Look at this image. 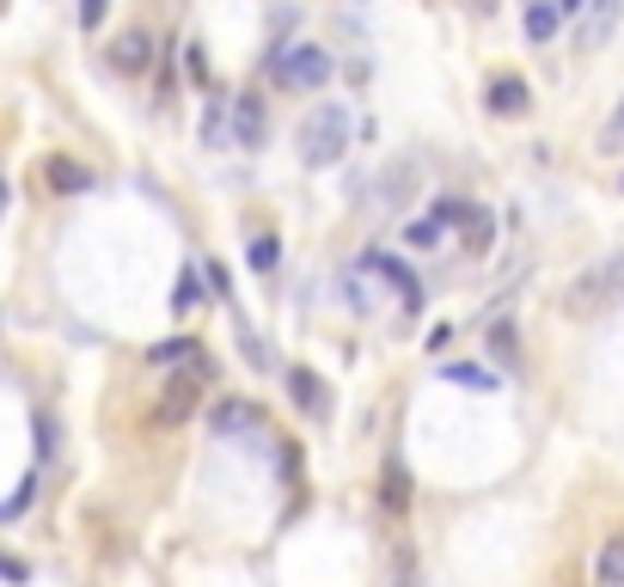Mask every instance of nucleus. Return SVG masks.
Instances as JSON below:
<instances>
[{"mask_svg": "<svg viewBox=\"0 0 624 587\" xmlns=\"http://www.w3.org/2000/svg\"><path fill=\"white\" fill-rule=\"evenodd\" d=\"M344 147H349V110L344 105H319L307 123H300V159H307L312 171L337 166Z\"/></svg>", "mask_w": 624, "mask_h": 587, "instance_id": "nucleus-1", "label": "nucleus"}, {"mask_svg": "<svg viewBox=\"0 0 624 587\" xmlns=\"http://www.w3.org/2000/svg\"><path fill=\"white\" fill-rule=\"evenodd\" d=\"M269 80H276L281 93H319V86L331 80V49L276 44V56H269Z\"/></svg>", "mask_w": 624, "mask_h": 587, "instance_id": "nucleus-2", "label": "nucleus"}, {"mask_svg": "<svg viewBox=\"0 0 624 587\" xmlns=\"http://www.w3.org/2000/svg\"><path fill=\"white\" fill-rule=\"evenodd\" d=\"M203 386H208V361H190V373H172L166 380V392H159L154 404V429H184L196 410H203Z\"/></svg>", "mask_w": 624, "mask_h": 587, "instance_id": "nucleus-3", "label": "nucleus"}, {"mask_svg": "<svg viewBox=\"0 0 624 587\" xmlns=\"http://www.w3.org/2000/svg\"><path fill=\"white\" fill-rule=\"evenodd\" d=\"M417 184H422V166H417V159H392V166L380 171V184H374V202L386 208V215H398V208L417 196Z\"/></svg>", "mask_w": 624, "mask_h": 587, "instance_id": "nucleus-4", "label": "nucleus"}, {"mask_svg": "<svg viewBox=\"0 0 624 587\" xmlns=\"http://www.w3.org/2000/svg\"><path fill=\"white\" fill-rule=\"evenodd\" d=\"M619 13H624V0H588V13L576 25V49H607L612 32H619Z\"/></svg>", "mask_w": 624, "mask_h": 587, "instance_id": "nucleus-5", "label": "nucleus"}, {"mask_svg": "<svg viewBox=\"0 0 624 587\" xmlns=\"http://www.w3.org/2000/svg\"><path fill=\"white\" fill-rule=\"evenodd\" d=\"M233 141H239V147H264V141H269V110H264V98H257V93L233 98Z\"/></svg>", "mask_w": 624, "mask_h": 587, "instance_id": "nucleus-6", "label": "nucleus"}, {"mask_svg": "<svg viewBox=\"0 0 624 587\" xmlns=\"http://www.w3.org/2000/svg\"><path fill=\"white\" fill-rule=\"evenodd\" d=\"M484 105L496 110V117H527V110H532V86L520 74H496L484 86Z\"/></svg>", "mask_w": 624, "mask_h": 587, "instance_id": "nucleus-7", "label": "nucleus"}, {"mask_svg": "<svg viewBox=\"0 0 624 587\" xmlns=\"http://www.w3.org/2000/svg\"><path fill=\"white\" fill-rule=\"evenodd\" d=\"M44 184L56 190V196H86L98 178H93V166H80V159L56 154V159H44Z\"/></svg>", "mask_w": 624, "mask_h": 587, "instance_id": "nucleus-8", "label": "nucleus"}, {"mask_svg": "<svg viewBox=\"0 0 624 587\" xmlns=\"http://www.w3.org/2000/svg\"><path fill=\"white\" fill-rule=\"evenodd\" d=\"M368 269H374V276H386L392 288H398V300H405L410 312L422 307V281L410 276V263H405V257H392V251H368Z\"/></svg>", "mask_w": 624, "mask_h": 587, "instance_id": "nucleus-9", "label": "nucleus"}, {"mask_svg": "<svg viewBox=\"0 0 624 587\" xmlns=\"http://www.w3.org/2000/svg\"><path fill=\"white\" fill-rule=\"evenodd\" d=\"M208 422H215L220 441H233V434H257V429H264V410H257L251 398H227V404H215V417H208Z\"/></svg>", "mask_w": 624, "mask_h": 587, "instance_id": "nucleus-10", "label": "nucleus"}, {"mask_svg": "<svg viewBox=\"0 0 624 587\" xmlns=\"http://www.w3.org/2000/svg\"><path fill=\"white\" fill-rule=\"evenodd\" d=\"M288 392H295V404L307 410L312 422H325L331 417V386L319 380L312 368H288Z\"/></svg>", "mask_w": 624, "mask_h": 587, "instance_id": "nucleus-11", "label": "nucleus"}, {"mask_svg": "<svg viewBox=\"0 0 624 587\" xmlns=\"http://www.w3.org/2000/svg\"><path fill=\"white\" fill-rule=\"evenodd\" d=\"M380 508L398 514V520L410 514V471H405L398 453H386V465H380Z\"/></svg>", "mask_w": 624, "mask_h": 587, "instance_id": "nucleus-12", "label": "nucleus"}, {"mask_svg": "<svg viewBox=\"0 0 624 587\" xmlns=\"http://www.w3.org/2000/svg\"><path fill=\"white\" fill-rule=\"evenodd\" d=\"M110 68H117V74H147V68H154V37L123 32L117 44H110Z\"/></svg>", "mask_w": 624, "mask_h": 587, "instance_id": "nucleus-13", "label": "nucleus"}, {"mask_svg": "<svg viewBox=\"0 0 624 587\" xmlns=\"http://www.w3.org/2000/svg\"><path fill=\"white\" fill-rule=\"evenodd\" d=\"M459 232H466V251H490V245H496V220H490V208H478V202H466Z\"/></svg>", "mask_w": 624, "mask_h": 587, "instance_id": "nucleus-14", "label": "nucleus"}, {"mask_svg": "<svg viewBox=\"0 0 624 587\" xmlns=\"http://www.w3.org/2000/svg\"><path fill=\"white\" fill-rule=\"evenodd\" d=\"M557 0H527V44H551L557 37Z\"/></svg>", "mask_w": 624, "mask_h": 587, "instance_id": "nucleus-15", "label": "nucleus"}, {"mask_svg": "<svg viewBox=\"0 0 624 587\" xmlns=\"http://www.w3.org/2000/svg\"><path fill=\"white\" fill-rule=\"evenodd\" d=\"M203 269H190V263H184V269H178V288H172V312H196V307H203V300H208V294H203Z\"/></svg>", "mask_w": 624, "mask_h": 587, "instance_id": "nucleus-16", "label": "nucleus"}, {"mask_svg": "<svg viewBox=\"0 0 624 587\" xmlns=\"http://www.w3.org/2000/svg\"><path fill=\"white\" fill-rule=\"evenodd\" d=\"M447 380L453 386H471V392H496V373L484 361H447Z\"/></svg>", "mask_w": 624, "mask_h": 587, "instance_id": "nucleus-17", "label": "nucleus"}, {"mask_svg": "<svg viewBox=\"0 0 624 587\" xmlns=\"http://www.w3.org/2000/svg\"><path fill=\"white\" fill-rule=\"evenodd\" d=\"M147 361H159V368H172V361H203V349H196V337H166L147 349Z\"/></svg>", "mask_w": 624, "mask_h": 587, "instance_id": "nucleus-18", "label": "nucleus"}, {"mask_svg": "<svg viewBox=\"0 0 624 587\" xmlns=\"http://www.w3.org/2000/svg\"><path fill=\"white\" fill-rule=\"evenodd\" d=\"M600 587H624V539H607L600 544V563H593Z\"/></svg>", "mask_w": 624, "mask_h": 587, "instance_id": "nucleus-19", "label": "nucleus"}, {"mask_svg": "<svg viewBox=\"0 0 624 587\" xmlns=\"http://www.w3.org/2000/svg\"><path fill=\"white\" fill-rule=\"evenodd\" d=\"M245 257H251V269H257V276H269V269L281 263V239H276V232H257Z\"/></svg>", "mask_w": 624, "mask_h": 587, "instance_id": "nucleus-20", "label": "nucleus"}, {"mask_svg": "<svg viewBox=\"0 0 624 587\" xmlns=\"http://www.w3.org/2000/svg\"><path fill=\"white\" fill-rule=\"evenodd\" d=\"M227 117H233V105H227V98H208V110H203V141L208 147L227 141Z\"/></svg>", "mask_w": 624, "mask_h": 587, "instance_id": "nucleus-21", "label": "nucleus"}, {"mask_svg": "<svg viewBox=\"0 0 624 587\" xmlns=\"http://www.w3.org/2000/svg\"><path fill=\"white\" fill-rule=\"evenodd\" d=\"M593 147H600L607 159H619V154H624V98L612 105V117H607V129H600V141H593Z\"/></svg>", "mask_w": 624, "mask_h": 587, "instance_id": "nucleus-22", "label": "nucleus"}, {"mask_svg": "<svg viewBox=\"0 0 624 587\" xmlns=\"http://www.w3.org/2000/svg\"><path fill=\"white\" fill-rule=\"evenodd\" d=\"M490 356H496V361H520V337H515V325H508V319H496V325H490Z\"/></svg>", "mask_w": 624, "mask_h": 587, "instance_id": "nucleus-23", "label": "nucleus"}, {"mask_svg": "<svg viewBox=\"0 0 624 587\" xmlns=\"http://www.w3.org/2000/svg\"><path fill=\"white\" fill-rule=\"evenodd\" d=\"M392 563H398V587H422V575H417V551H410V539H398V544H392Z\"/></svg>", "mask_w": 624, "mask_h": 587, "instance_id": "nucleus-24", "label": "nucleus"}, {"mask_svg": "<svg viewBox=\"0 0 624 587\" xmlns=\"http://www.w3.org/2000/svg\"><path fill=\"white\" fill-rule=\"evenodd\" d=\"M441 232H447L441 220H417V227L405 232V245H410V251H435V245H441Z\"/></svg>", "mask_w": 624, "mask_h": 587, "instance_id": "nucleus-25", "label": "nucleus"}, {"mask_svg": "<svg viewBox=\"0 0 624 587\" xmlns=\"http://www.w3.org/2000/svg\"><path fill=\"white\" fill-rule=\"evenodd\" d=\"M32 495H37V478H25V483H19V495H7V502H0V520H19V514L32 508Z\"/></svg>", "mask_w": 624, "mask_h": 587, "instance_id": "nucleus-26", "label": "nucleus"}, {"mask_svg": "<svg viewBox=\"0 0 624 587\" xmlns=\"http://www.w3.org/2000/svg\"><path fill=\"white\" fill-rule=\"evenodd\" d=\"M184 74L196 80V86H208V56H203V44H184Z\"/></svg>", "mask_w": 624, "mask_h": 587, "instance_id": "nucleus-27", "label": "nucleus"}, {"mask_svg": "<svg viewBox=\"0 0 624 587\" xmlns=\"http://www.w3.org/2000/svg\"><path fill=\"white\" fill-rule=\"evenodd\" d=\"M239 343H245V361H251V368H269V356H264V343H257V331H251L245 319H239Z\"/></svg>", "mask_w": 624, "mask_h": 587, "instance_id": "nucleus-28", "label": "nucleus"}, {"mask_svg": "<svg viewBox=\"0 0 624 587\" xmlns=\"http://www.w3.org/2000/svg\"><path fill=\"white\" fill-rule=\"evenodd\" d=\"M105 13H110V0H80V25H86V32H98Z\"/></svg>", "mask_w": 624, "mask_h": 587, "instance_id": "nucleus-29", "label": "nucleus"}, {"mask_svg": "<svg viewBox=\"0 0 624 587\" xmlns=\"http://www.w3.org/2000/svg\"><path fill=\"white\" fill-rule=\"evenodd\" d=\"M37 453H56V422L37 417Z\"/></svg>", "mask_w": 624, "mask_h": 587, "instance_id": "nucleus-30", "label": "nucleus"}, {"mask_svg": "<svg viewBox=\"0 0 624 587\" xmlns=\"http://www.w3.org/2000/svg\"><path fill=\"white\" fill-rule=\"evenodd\" d=\"M0 575H7V582H25L32 570H25V563H13V556H0Z\"/></svg>", "mask_w": 624, "mask_h": 587, "instance_id": "nucleus-31", "label": "nucleus"}, {"mask_svg": "<svg viewBox=\"0 0 624 587\" xmlns=\"http://www.w3.org/2000/svg\"><path fill=\"white\" fill-rule=\"evenodd\" d=\"M557 13H569V19H581V13H588V0H557Z\"/></svg>", "mask_w": 624, "mask_h": 587, "instance_id": "nucleus-32", "label": "nucleus"}, {"mask_svg": "<svg viewBox=\"0 0 624 587\" xmlns=\"http://www.w3.org/2000/svg\"><path fill=\"white\" fill-rule=\"evenodd\" d=\"M0 208H7V184H0Z\"/></svg>", "mask_w": 624, "mask_h": 587, "instance_id": "nucleus-33", "label": "nucleus"}]
</instances>
